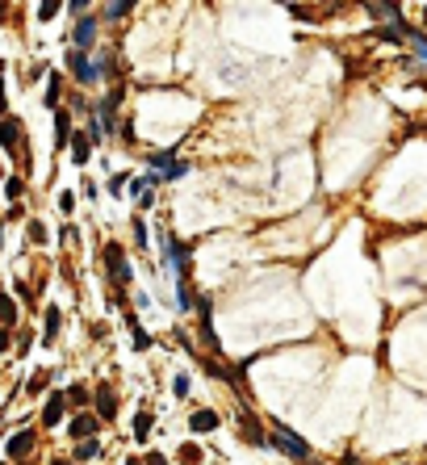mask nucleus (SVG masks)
Listing matches in <instances>:
<instances>
[{"label":"nucleus","instance_id":"15","mask_svg":"<svg viewBox=\"0 0 427 465\" xmlns=\"http://www.w3.org/2000/svg\"><path fill=\"white\" fill-rule=\"evenodd\" d=\"M59 101H63V76H59V71H50V80H46V105L59 113Z\"/></svg>","mask_w":427,"mask_h":465},{"label":"nucleus","instance_id":"6","mask_svg":"<svg viewBox=\"0 0 427 465\" xmlns=\"http://www.w3.org/2000/svg\"><path fill=\"white\" fill-rule=\"evenodd\" d=\"M67 67L75 71V80L80 84H96V71H92V63H88V50H67Z\"/></svg>","mask_w":427,"mask_h":465},{"label":"nucleus","instance_id":"31","mask_svg":"<svg viewBox=\"0 0 427 465\" xmlns=\"http://www.w3.org/2000/svg\"><path fill=\"white\" fill-rule=\"evenodd\" d=\"M126 180H130V176H122V172H117V176H109V185H105V189H109V193H122V185H126Z\"/></svg>","mask_w":427,"mask_h":465},{"label":"nucleus","instance_id":"28","mask_svg":"<svg viewBox=\"0 0 427 465\" xmlns=\"http://www.w3.org/2000/svg\"><path fill=\"white\" fill-rule=\"evenodd\" d=\"M407 34H411V42H415V50H419V59H424V63H427V38H424V34H419V29H407Z\"/></svg>","mask_w":427,"mask_h":465},{"label":"nucleus","instance_id":"11","mask_svg":"<svg viewBox=\"0 0 427 465\" xmlns=\"http://www.w3.org/2000/svg\"><path fill=\"white\" fill-rule=\"evenodd\" d=\"M71 159H75L80 168L92 159V138H88L84 130H71Z\"/></svg>","mask_w":427,"mask_h":465},{"label":"nucleus","instance_id":"12","mask_svg":"<svg viewBox=\"0 0 427 465\" xmlns=\"http://www.w3.org/2000/svg\"><path fill=\"white\" fill-rule=\"evenodd\" d=\"M29 449H34V432H17V436H13V441L4 445V453H8L13 462H21V457H25Z\"/></svg>","mask_w":427,"mask_h":465},{"label":"nucleus","instance_id":"17","mask_svg":"<svg viewBox=\"0 0 427 465\" xmlns=\"http://www.w3.org/2000/svg\"><path fill=\"white\" fill-rule=\"evenodd\" d=\"M147 159H151V168H159V176H164V172H172V168L180 164V159H176V151H151Z\"/></svg>","mask_w":427,"mask_h":465},{"label":"nucleus","instance_id":"39","mask_svg":"<svg viewBox=\"0 0 427 465\" xmlns=\"http://www.w3.org/2000/svg\"><path fill=\"white\" fill-rule=\"evenodd\" d=\"M424 25H427V8H424Z\"/></svg>","mask_w":427,"mask_h":465},{"label":"nucleus","instance_id":"40","mask_svg":"<svg viewBox=\"0 0 427 465\" xmlns=\"http://www.w3.org/2000/svg\"><path fill=\"white\" fill-rule=\"evenodd\" d=\"M0 76H4V63H0Z\"/></svg>","mask_w":427,"mask_h":465},{"label":"nucleus","instance_id":"7","mask_svg":"<svg viewBox=\"0 0 427 465\" xmlns=\"http://www.w3.org/2000/svg\"><path fill=\"white\" fill-rule=\"evenodd\" d=\"M126 331H130V344H134V352H151V344H155V340H151V331L138 323V315H134V310L126 315Z\"/></svg>","mask_w":427,"mask_h":465},{"label":"nucleus","instance_id":"32","mask_svg":"<svg viewBox=\"0 0 427 465\" xmlns=\"http://www.w3.org/2000/svg\"><path fill=\"white\" fill-rule=\"evenodd\" d=\"M134 239H138V248H147V227L138 218H134Z\"/></svg>","mask_w":427,"mask_h":465},{"label":"nucleus","instance_id":"29","mask_svg":"<svg viewBox=\"0 0 427 465\" xmlns=\"http://www.w3.org/2000/svg\"><path fill=\"white\" fill-rule=\"evenodd\" d=\"M13 289H17V298H25V302L34 298V289H29V281H25V277H17V281H13Z\"/></svg>","mask_w":427,"mask_h":465},{"label":"nucleus","instance_id":"14","mask_svg":"<svg viewBox=\"0 0 427 465\" xmlns=\"http://www.w3.org/2000/svg\"><path fill=\"white\" fill-rule=\"evenodd\" d=\"M239 424H243V441H247V445H260V449L268 445V432H260V424H256L252 415H243Z\"/></svg>","mask_w":427,"mask_h":465},{"label":"nucleus","instance_id":"33","mask_svg":"<svg viewBox=\"0 0 427 465\" xmlns=\"http://www.w3.org/2000/svg\"><path fill=\"white\" fill-rule=\"evenodd\" d=\"M55 13H59V4H42V8H38V17H42V21H50Z\"/></svg>","mask_w":427,"mask_h":465},{"label":"nucleus","instance_id":"8","mask_svg":"<svg viewBox=\"0 0 427 465\" xmlns=\"http://www.w3.org/2000/svg\"><path fill=\"white\" fill-rule=\"evenodd\" d=\"M189 428H193L197 436H210V432H218V428H222V420H218V411L201 407V411H193V415H189Z\"/></svg>","mask_w":427,"mask_h":465},{"label":"nucleus","instance_id":"23","mask_svg":"<svg viewBox=\"0 0 427 465\" xmlns=\"http://www.w3.org/2000/svg\"><path fill=\"white\" fill-rule=\"evenodd\" d=\"M172 394H176V399H189V373H176V378H172Z\"/></svg>","mask_w":427,"mask_h":465},{"label":"nucleus","instance_id":"26","mask_svg":"<svg viewBox=\"0 0 427 465\" xmlns=\"http://www.w3.org/2000/svg\"><path fill=\"white\" fill-rule=\"evenodd\" d=\"M67 399H71L75 407H88V386H71V390H67Z\"/></svg>","mask_w":427,"mask_h":465},{"label":"nucleus","instance_id":"22","mask_svg":"<svg viewBox=\"0 0 427 465\" xmlns=\"http://www.w3.org/2000/svg\"><path fill=\"white\" fill-rule=\"evenodd\" d=\"M176 457H180V465H201V457H205V453H201L197 445H180V453H176Z\"/></svg>","mask_w":427,"mask_h":465},{"label":"nucleus","instance_id":"19","mask_svg":"<svg viewBox=\"0 0 427 465\" xmlns=\"http://www.w3.org/2000/svg\"><path fill=\"white\" fill-rule=\"evenodd\" d=\"M4 197H8V201H21V197H25V176H8V180H4Z\"/></svg>","mask_w":427,"mask_h":465},{"label":"nucleus","instance_id":"27","mask_svg":"<svg viewBox=\"0 0 427 465\" xmlns=\"http://www.w3.org/2000/svg\"><path fill=\"white\" fill-rule=\"evenodd\" d=\"M25 231H29V243H46V227L42 222H29Z\"/></svg>","mask_w":427,"mask_h":465},{"label":"nucleus","instance_id":"34","mask_svg":"<svg viewBox=\"0 0 427 465\" xmlns=\"http://www.w3.org/2000/svg\"><path fill=\"white\" fill-rule=\"evenodd\" d=\"M143 462H147V465H168V457H164V453H147Z\"/></svg>","mask_w":427,"mask_h":465},{"label":"nucleus","instance_id":"20","mask_svg":"<svg viewBox=\"0 0 427 465\" xmlns=\"http://www.w3.org/2000/svg\"><path fill=\"white\" fill-rule=\"evenodd\" d=\"M151 436V411H138L134 415V441H147Z\"/></svg>","mask_w":427,"mask_h":465},{"label":"nucleus","instance_id":"35","mask_svg":"<svg viewBox=\"0 0 427 465\" xmlns=\"http://www.w3.org/2000/svg\"><path fill=\"white\" fill-rule=\"evenodd\" d=\"M126 465H147V462H143V457H130V462H126Z\"/></svg>","mask_w":427,"mask_h":465},{"label":"nucleus","instance_id":"18","mask_svg":"<svg viewBox=\"0 0 427 465\" xmlns=\"http://www.w3.org/2000/svg\"><path fill=\"white\" fill-rule=\"evenodd\" d=\"M13 323H17V302H13V298H8V294L0 289V327L8 331Z\"/></svg>","mask_w":427,"mask_h":465},{"label":"nucleus","instance_id":"38","mask_svg":"<svg viewBox=\"0 0 427 465\" xmlns=\"http://www.w3.org/2000/svg\"><path fill=\"white\" fill-rule=\"evenodd\" d=\"M0 25H4V8H0Z\"/></svg>","mask_w":427,"mask_h":465},{"label":"nucleus","instance_id":"21","mask_svg":"<svg viewBox=\"0 0 427 465\" xmlns=\"http://www.w3.org/2000/svg\"><path fill=\"white\" fill-rule=\"evenodd\" d=\"M96 453H101V441H80L75 445V462H92Z\"/></svg>","mask_w":427,"mask_h":465},{"label":"nucleus","instance_id":"9","mask_svg":"<svg viewBox=\"0 0 427 465\" xmlns=\"http://www.w3.org/2000/svg\"><path fill=\"white\" fill-rule=\"evenodd\" d=\"M0 147L8 151V155H17V147H21V122L17 117H0Z\"/></svg>","mask_w":427,"mask_h":465},{"label":"nucleus","instance_id":"2","mask_svg":"<svg viewBox=\"0 0 427 465\" xmlns=\"http://www.w3.org/2000/svg\"><path fill=\"white\" fill-rule=\"evenodd\" d=\"M268 445H277V449H285V453H289L294 462H306V457H310V445H306V441H298V436H294V432H289L285 424H277V432L268 436Z\"/></svg>","mask_w":427,"mask_h":465},{"label":"nucleus","instance_id":"24","mask_svg":"<svg viewBox=\"0 0 427 465\" xmlns=\"http://www.w3.org/2000/svg\"><path fill=\"white\" fill-rule=\"evenodd\" d=\"M130 8H134V4H126V0H117V4H109V8H105V17H109V21H117V17H126Z\"/></svg>","mask_w":427,"mask_h":465},{"label":"nucleus","instance_id":"36","mask_svg":"<svg viewBox=\"0 0 427 465\" xmlns=\"http://www.w3.org/2000/svg\"><path fill=\"white\" fill-rule=\"evenodd\" d=\"M50 465H71V462H63V457H55V462H50Z\"/></svg>","mask_w":427,"mask_h":465},{"label":"nucleus","instance_id":"5","mask_svg":"<svg viewBox=\"0 0 427 465\" xmlns=\"http://www.w3.org/2000/svg\"><path fill=\"white\" fill-rule=\"evenodd\" d=\"M63 411H67V390H50V394H46V407H42V424H46V428H59Z\"/></svg>","mask_w":427,"mask_h":465},{"label":"nucleus","instance_id":"1","mask_svg":"<svg viewBox=\"0 0 427 465\" xmlns=\"http://www.w3.org/2000/svg\"><path fill=\"white\" fill-rule=\"evenodd\" d=\"M105 269H109V277H113V289L130 285V264H126V252H122L117 243H105Z\"/></svg>","mask_w":427,"mask_h":465},{"label":"nucleus","instance_id":"16","mask_svg":"<svg viewBox=\"0 0 427 465\" xmlns=\"http://www.w3.org/2000/svg\"><path fill=\"white\" fill-rule=\"evenodd\" d=\"M71 138V117H67V109H59L55 113V147H63Z\"/></svg>","mask_w":427,"mask_h":465},{"label":"nucleus","instance_id":"4","mask_svg":"<svg viewBox=\"0 0 427 465\" xmlns=\"http://www.w3.org/2000/svg\"><path fill=\"white\" fill-rule=\"evenodd\" d=\"M92 407H96V420H101V424H113V420H117V394H113V386H96Z\"/></svg>","mask_w":427,"mask_h":465},{"label":"nucleus","instance_id":"13","mask_svg":"<svg viewBox=\"0 0 427 465\" xmlns=\"http://www.w3.org/2000/svg\"><path fill=\"white\" fill-rule=\"evenodd\" d=\"M59 327H63L59 306H46V327H42V340H46V344H55V340H59Z\"/></svg>","mask_w":427,"mask_h":465},{"label":"nucleus","instance_id":"37","mask_svg":"<svg viewBox=\"0 0 427 465\" xmlns=\"http://www.w3.org/2000/svg\"><path fill=\"white\" fill-rule=\"evenodd\" d=\"M0 243H4V222H0Z\"/></svg>","mask_w":427,"mask_h":465},{"label":"nucleus","instance_id":"25","mask_svg":"<svg viewBox=\"0 0 427 465\" xmlns=\"http://www.w3.org/2000/svg\"><path fill=\"white\" fill-rule=\"evenodd\" d=\"M46 382H50V373H34L25 390H29V394H42V390H46Z\"/></svg>","mask_w":427,"mask_h":465},{"label":"nucleus","instance_id":"30","mask_svg":"<svg viewBox=\"0 0 427 465\" xmlns=\"http://www.w3.org/2000/svg\"><path fill=\"white\" fill-rule=\"evenodd\" d=\"M59 210L71 214V210H75V193H59Z\"/></svg>","mask_w":427,"mask_h":465},{"label":"nucleus","instance_id":"10","mask_svg":"<svg viewBox=\"0 0 427 465\" xmlns=\"http://www.w3.org/2000/svg\"><path fill=\"white\" fill-rule=\"evenodd\" d=\"M92 38H96V17H80V21H75V34H71L75 50H88Z\"/></svg>","mask_w":427,"mask_h":465},{"label":"nucleus","instance_id":"3","mask_svg":"<svg viewBox=\"0 0 427 465\" xmlns=\"http://www.w3.org/2000/svg\"><path fill=\"white\" fill-rule=\"evenodd\" d=\"M96 432H101L96 411H80V415L67 424V436H71V441H96Z\"/></svg>","mask_w":427,"mask_h":465}]
</instances>
